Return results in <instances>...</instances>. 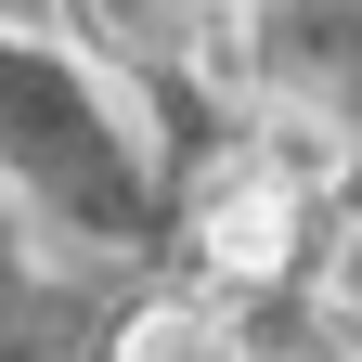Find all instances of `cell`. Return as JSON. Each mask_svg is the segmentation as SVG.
I'll return each instance as SVG.
<instances>
[{"mask_svg": "<svg viewBox=\"0 0 362 362\" xmlns=\"http://www.w3.org/2000/svg\"><path fill=\"white\" fill-rule=\"evenodd\" d=\"M0 194L78 246L156 233V156L129 129V90L78 65L65 39H13V26H0Z\"/></svg>", "mask_w": 362, "mask_h": 362, "instance_id": "1", "label": "cell"}, {"mask_svg": "<svg viewBox=\"0 0 362 362\" xmlns=\"http://www.w3.org/2000/svg\"><path fill=\"white\" fill-rule=\"evenodd\" d=\"M233 78H246V104H285L362 156V0H246Z\"/></svg>", "mask_w": 362, "mask_h": 362, "instance_id": "2", "label": "cell"}, {"mask_svg": "<svg viewBox=\"0 0 362 362\" xmlns=\"http://www.w3.org/2000/svg\"><path fill=\"white\" fill-rule=\"evenodd\" d=\"M117 362H259V349H246V298H220V285L143 298V310L117 324Z\"/></svg>", "mask_w": 362, "mask_h": 362, "instance_id": "4", "label": "cell"}, {"mask_svg": "<svg viewBox=\"0 0 362 362\" xmlns=\"http://www.w3.org/2000/svg\"><path fill=\"white\" fill-rule=\"evenodd\" d=\"M52 26H65V52L104 65L117 90H181V78L246 90L233 78V13H207V0H52Z\"/></svg>", "mask_w": 362, "mask_h": 362, "instance_id": "3", "label": "cell"}, {"mask_svg": "<svg viewBox=\"0 0 362 362\" xmlns=\"http://www.w3.org/2000/svg\"><path fill=\"white\" fill-rule=\"evenodd\" d=\"M207 13H246V0H207Z\"/></svg>", "mask_w": 362, "mask_h": 362, "instance_id": "5", "label": "cell"}]
</instances>
